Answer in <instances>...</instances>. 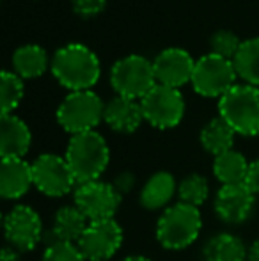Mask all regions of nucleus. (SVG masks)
I'll return each mask as SVG.
<instances>
[{"instance_id":"nucleus-1","label":"nucleus","mask_w":259,"mask_h":261,"mask_svg":"<svg viewBox=\"0 0 259 261\" xmlns=\"http://www.w3.org/2000/svg\"><path fill=\"white\" fill-rule=\"evenodd\" d=\"M50 69L57 82L71 93L91 91L101 75L100 59L80 43H71L57 50L50 62Z\"/></svg>"},{"instance_id":"nucleus-2","label":"nucleus","mask_w":259,"mask_h":261,"mask_svg":"<svg viewBox=\"0 0 259 261\" xmlns=\"http://www.w3.org/2000/svg\"><path fill=\"white\" fill-rule=\"evenodd\" d=\"M64 158L80 185L100 179V176L108 167L110 151L103 135L94 130L73 135L68 142Z\"/></svg>"},{"instance_id":"nucleus-3","label":"nucleus","mask_w":259,"mask_h":261,"mask_svg":"<svg viewBox=\"0 0 259 261\" xmlns=\"http://www.w3.org/2000/svg\"><path fill=\"white\" fill-rule=\"evenodd\" d=\"M203 227L199 208L185 203L170 204L156 222V240L167 251H181L197 240Z\"/></svg>"},{"instance_id":"nucleus-4","label":"nucleus","mask_w":259,"mask_h":261,"mask_svg":"<svg viewBox=\"0 0 259 261\" xmlns=\"http://www.w3.org/2000/svg\"><path fill=\"white\" fill-rule=\"evenodd\" d=\"M218 116L236 135H259V87L236 84L218 100Z\"/></svg>"},{"instance_id":"nucleus-5","label":"nucleus","mask_w":259,"mask_h":261,"mask_svg":"<svg viewBox=\"0 0 259 261\" xmlns=\"http://www.w3.org/2000/svg\"><path fill=\"white\" fill-rule=\"evenodd\" d=\"M105 103L93 91H76L69 93L57 109V121L68 134L80 135L94 132L103 121Z\"/></svg>"},{"instance_id":"nucleus-6","label":"nucleus","mask_w":259,"mask_h":261,"mask_svg":"<svg viewBox=\"0 0 259 261\" xmlns=\"http://www.w3.org/2000/svg\"><path fill=\"white\" fill-rule=\"evenodd\" d=\"M112 89L118 96L140 101L156 86L153 62L142 55H128L112 66Z\"/></svg>"},{"instance_id":"nucleus-7","label":"nucleus","mask_w":259,"mask_h":261,"mask_svg":"<svg viewBox=\"0 0 259 261\" xmlns=\"http://www.w3.org/2000/svg\"><path fill=\"white\" fill-rule=\"evenodd\" d=\"M236 69L233 61L218 57L215 54H206L195 61L192 87L197 94L204 98H218L220 100L227 91L236 86Z\"/></svg>"},{"instance_id":"nucleus-8","label":"nucleus","mask_w":259,"mask_h":261,"mask_svg":"<svg viewBox=\"0 0 259 261\" xmlns=\"http://www.w3.org/2000/svg\"><path fill=\"white\" fill-rule=\"evenodd\" d=\"M144 121L158 130H169L181 123L185 116V100L180 89L156 84L140 100Z\"/></svg>"},{"instance_id":"nucleus-9","label":"nucleus","mask_w":259,"mask_h":261,"mask_svg":"<svg viewBox=\"0 0 259 261\" xmlns=\"http://www.w3.org/2000/svg\"><path fill=\"white\" fill-rule=\"evenodd\" d=\"M34 187L48 197H64L78 187L71 167L64 156L45 153L32 162Z\"/></svg>"},{"instance_id":"nucleus-10","label":"nucleus","mask_w":259,"mask_h":261,"mask_svg":"<svg viewBox=\"0 0 259 261\" xmlns=\"http://www.w3.org/2000/svg\"><path fill=\"white\" fill-rule=\"evenodd\" d=\"M4 234L7 244L16 251H34L45 238L41 217L32 206L16 204L4 217Z\"/></svg>"},{"instance_id":"nucleus-11","label":"nucleus","mask_w":259,"mask_h":261,"mask_svg":"<svg viewBox=\"0 0 259 261\" xmlns=\"http://www.w3.org/2000/svg\"><path fill=\"white\" fill-rule=\"evenodd\" d=\"M121 201L123 197L118 194L114 185L101 179L80 183L73 192V203L87 217L89 222L114 219L121 206Z\"/></svg>"},{"instance_id":"nucleus-12","label":"nucleus","mask_w":259,"mask_h":261,"mask_svg":"<svg viewBox=\"0 0 259 261\" xmlns=\"http://www.w3.org/2000/svg\"><path fill=\"white\" fill-rule=\"evenodd\" d=\"M76 245L87 261H110L123 245V227L116 219L94 220Z\"/></svg>"},{"instance_id":"nucleus-13","label":"nucleus","mask_w":259,"mask_h":261,"mask_svg":"<svg viewBox=\"0 0 259 261\" xmlns=\"http://www.w3.org/2000/svg\"><path fill=\"white\" fill-rule=\"evenodd\" d=\"M195 61L183 48H165L153 61L156 84L180 89L181 86L192 82Z\"/></svg>"},{"instance_id":"nucleus-14","label":"nucleus","mask_w":259,"mask_h":261,"mask_svg":"<svg viewBox=\"0 0 259 261\" xmlns=\"http://www.w3.org/2000/svg\"><path fill=\"white\" fill-rule=\"evenodd\" d=\"M256 196L252 190L242 183V185H224L215 196V213L225 224L238 226L245 222L254 210Z\"/></svg>"},{"instance_id":"nucleus-15","label":"nucleus","mask_w":259,"mask_h":261,"mask_svg":"<svg viewBox=\"0 0 259 261\" xmlns=\"http://www.w3.org/2000/svg\"><path fill=\"white\" fill-rule=\"evenodd\" d=\"M87 226H89V220L75 204L63 206L57 210L55 215H53L52 226H50V229L45 231L43 242H46V247L52 244H57V242L78 244Z\"/></svg>"},{"instance_id":"nucleus-16","label":"nucleus","mask_w":259,"mask_h":261,"mask_svg":"<svg viewBox=\"0 0 259 261\" xmlns=\"http://www.w3.org/2000/svg\"><path fill=\"white\" fill-rule=\"evenodd\" d=\"M34 185L32 164L25 158H2L0 165V196L7 201L23 197Z\"/></svg>"},{"instance_id":"nucleus-17","label":"nucleus","mask_w":259,"mask_h":261,"mask_svg":"<svg viewBox=\"0 0 259 261\" xmlns=\"http://www.w3.org/2000/svg\"><path fill=\"white\" fill-rule=\"evenodd\" d=\"M32 144L28 126L14 114H4L0 119V155L2 158H23Z\"/></svg>"},{"instance_id":"nucleus-18","label":"nucleus","mask_w":259,"mask_h":261,"mask_svg":"<svg viewBox=\"0 0 259 261\" xmlns=\"http://www.w3.org/2000/svg\"><path fill=\"white\" fill-rule=\"evenodd\" d=\"M103 121L119 134H133L144 121L140 101L130 98L116 96L105 103Z\"/></svg>"},{"instance_id":"nucleus-19","label":"nucleus","mask_w":259,"mask_h":261,"mask_svg":"<svg viewBox=\"0 0 259 261\" xmlns=\"http://www.w3.org/2000/svg\"><path fill=\"white\" fill-rule=\"evenodd\" d=\"M174 194H178V183L174 176L167 171H158L149 176L140 190V204L146 210H162L169 208Z\"/></svg>"},{"instance_id":"nucleus-20","label":"nucleus","mask_w":259,"mask_h":261,"mask_svg":"<svg viewBox=\"0 0 259 261\" xmlns=\"http://www.w3.org/2000/svg\"><path fill=\"white\" fill-rule=\"evenodd\" d=\"M245 244L233 233H218L204 244V261H247Z\"/></svg>"},{"instance_id":"nucleus-21","label":"nucleus","mask_w":259,"mask_h":261,"mask_svg":"<svg viewBox=\"0 0 259 261\" xmlns=\"http://www.w3.org/2000/svg\"><path fill=\"white\" fill-rule=\"evenodd\" d=\"M249 167L250 164L247 162V158L236 149L222 153L213 160V174L222 183V187L245 183Z\"/></svg>"},{"instance_id":"nucleus-22","label":"nucleus","mask_w":259,"mask_h":261,"mask_svg":"<svg viewBox=\"0 0 259 261\" xmlns=\"http://www.w3.org/2000/svg\"><path fill=\"white\" fill-rule=\"evenodd\" d=\"M13 69L20 79H38L48 69L45 48L38 45H23L13 54Z\"/></svg>"},{"instance_id":"nucleus-23","label":"nucleus","mask_w":259,"mask_h":261,"mask_svg":"<svg viewBox=\"0 0 259 261\" xmlns=\"http://www.w3.org/2000/svg\"><path fill=\"white\" fill-rule=\"evenodd\" d=\"M235 130L222 119L220 116L206 123V126L200 130V144L210 155L218 156L225 151H231L235 144Z\"/></svg>"},{"instance_id":"nucleus-24","label":"nucleus","mask_w":259,"mask_h":261,"mask_svg":"<svg viewBox=\"0 0 259 261\" xmlns=\"http://www.w3.org/2000/svg\"><path fill=\"white\" fill-rule=\"evenodd\" d=\"M236 75L245 84L259 87V38L245 39L233 59Z\"/></svg>"},{"instance_id":"nucleus-25","label":"nucleus","mask_w":259,"mask_h":261,"mask_svg":"<svg viewBox=\"0 0 259 261\" xmlns=\"http://www.w3.org/2000/svg\"><path fill=\"white\" fill-rule=\"evenodd\" d=\"M178 197H180V203H185L188 206H203L210 197V183L200 174L187 176L178 183Z\"/></svg>"},{"instance_id":"nucleus-26","label":"nucleus","mask_w":259,"mask_h":261,"mask_svg":"<svg viewBox=\"0 0 259 261\" xmlns=\"http://www.w3.org/2000/svg\"><path fill=\"white\" fill-rule=\"evenodd\" d=\"M23 79L14 71H2L0 79V100H2V116L4 114H14L16 107L23 98Z\"/></svg>"},{"instance_id":"nucleus-27","label":"nucleus","mask_w":259,"mask_h":261,"mask_svg":"<svg viewBox=\"0 0 259 261\" xmlns=\"http://www.w3.org/2000/svg\"><path fill=\"white\" fill-rule=\"evenodd\" d=\"M243 41H240V38L231 31H217L210 39V46H211V54L218 55V57L224 59H233L236 57L240 46Z\"/></svg>"},{"instance_id":"nucleus-28","label":"nucleus","mask_w":259,"mask_h":261,"mask_svg":"<svg viewBox=\"0 0 259 261\" xmlns=\"http://www.w3.org/2000/svg\"><path fill=\"white\" fill-rule=\"evenodd\" d=\"M41 261H85L76 244L57 242L45 249Z\"/></svg>"},{"instance_id":"nucleus-29","label":"nucleus","mask_w":259,"mask_h":261,"mask_svg":"<svg viewBox=\"0 0 259 261\" xmlns=\"http://www.w3.org/2000/svg\"><path fill=\"white\" fill-rule=\"evenodd\" d=\"M71 6L78 16L91 18L103 13L107 0H71Z\"/></svg>"},{"instance_id":"nucleus-30","label":"nucleus","mask_w":259,"mask_h":261,"mask_svg":"<svg viewBox=\"0 0 259 261\" xmlns=\"http://www.w3.org/2000/svg\"><path fill=\"white\" fill-rule=\"evenodd\" d=\"M135 183H137V179H135V174L133 172H119L118 176L114 178V181H112V185H114V189L118 190V194L121 197H125L126 194H130L131 190L135 189Z\"/></svg>"},{"instance_id":"nucleus-31","label":"nucleus","mask_w":259,"mask_h":261,"mask_svg":"<svg viewBox=\"0 0 259 261\" xmlns=\"http://www.w3.org/2000/svg\"><path fill=\"white\" fill-rule=\"evenodd\" d=\"M245 185L252 190L254 196H259V158L254 162H250L249 174H247Z\"/></svg>"},{"instance_id":"nucleus-32","label":"nucleus","mask_w":259,"mask_h":261,"mask_svg":"<svg viewBox=\"0 0 259 261\" xmlns=\"http://www.w3.org/2000/svg\"><path fill=\"white\" fill-rule=\"evenodd\" d=\"M0 261H21L20 251L13 249L11 245H6V247L2 249V256H0Z\"/></svg>"},{"instance_id":"nucleus-33","label":"nucleus","mask_w":259,"mask_h":261,"mask_svg":"<svg viewBox=\"0 0 259 261\" xmlns=\"http://www.w3.org/2000/svg\"><path fill=\"white\" fill-rule=\"evenodd\" d=\"M247 261H259V240L254 242L247 251Z\"/></svg>"},{"instance_id":"nucleus-34","label":"nucleus","mask_w":259,"mask_h":261,"mask_svg":"<svg viewBox=\"0 0 259 261\" xmlns=\"http://www.w3.org/2000/svg\"><path fill=\"white\" fill-rule=\"evenodd\" d=\"M121 261H151V259L146 258V256H140V254H133V256H126V258Z\"/></svg>"}]
</instances>
